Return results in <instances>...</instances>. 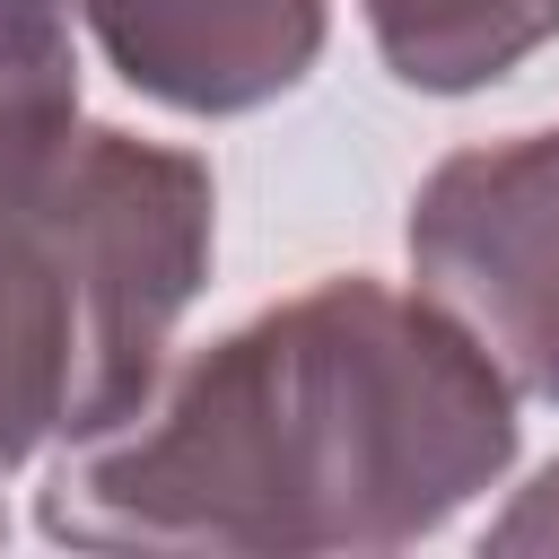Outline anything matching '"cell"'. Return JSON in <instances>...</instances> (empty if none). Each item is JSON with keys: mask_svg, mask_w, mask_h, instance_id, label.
Segmentation results:
<instances>
[{"mask_svg": "<svg viewBox=\"0 0 559 559\" xmlns=\"http://www.w3.org/2000/svg\"><path fill=\"white\" fill-rule=\"evenodd\" d=\"M515 463V384L419 288L341 271L314 280L87 437L52 489L44 533L79 550H402L454 524Z\"/></svg>", "mask_w": 559, "mask_h": 559, "instance_id": "6da1fadb", "label": "cell"}, {"mask_svg": "<svg viewBox=\"0 0 559 559\" xmlns=\"http://www.w3.org/2000/svg\"><path fill=\"white\" fill-rule=\"evenodd\" d=\"M218 192L192 148L61 122L0 148V472L122 428L210 280Z\"/></svg>", "mask_w": 559, "mask_h": 559, "instance_id": "7a4b0ae2", "label": "cell"}, {"mask_svg": "<svg viewBox=\"0 0 559 559\" xmlns=\"http://www.w3.org/2000/svg\"><path fill=\"white\" fill-rule=\"evenodd\" d=\"M411 271L515 393L559 402V122L454 148L411 192Z\"/></svg>", "mask_w": 559, "mask_h": 559, "instance_id": "3957f363", "label": "cell"}, {"mask_svg": "<svg viewBox=\"0 0 559 559\" xmlns=\"http://www.w3.org/2000/svg\"><path fill=\"white\" fill-rule=\"evenodd\" d=\"M70 9L122 87L210 122L288 96L332 35V0H70Z\"/></svg>", "mask_w": 559, "mask_h": 559, "instance_id": "277c9868", "label": "cell"}, {"mask_svg": "<svg viewBox=\"0 0 559 559\" xmlns=\"http://www.w3.org/2000/svg\"><path fill=\"white\" fill-rule=\"evenodd\" d=\"M384 70L419 96H472L559 35V0H367Z\"/></svg>", "mask_w": 559, "mask_h": 559, "instance_id": "5b68a950", "label": "cell"}, {"mask_svg": "<svg viewBox=\"0 0 559 559\" xmlns=\"http://www.w3.org/2000/svg\"><path fill=\"white\" fill-rule=\"evenodd\" d=\"M79 122V52L61 0H0V148Z\"/></svg>", "mask_w": 559, "mask_h": 559, "instance_id": "8992f818", "label": "cell"}, {"mask_svg": "<svg viewBox=\"0 0 559 559\" xmlns=\"http://www.w3.org/2000/svg\"><path fill=\"white\" fill-rule=\"evenodd\" d=\"M489 550H559V463H542L533 489H515V507L489 524Z\"/></svg>", "mask_w": 559, "mask_h": 559, "instance_id": "52a82bcc", "label": "cell"}]
</instances>
